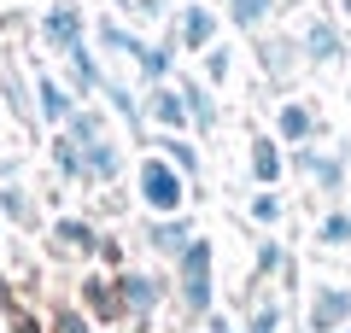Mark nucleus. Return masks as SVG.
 Segmentation results:
<instances>
[{
	"mask_svg": "<svg viewBox=\"0 0 351 333\" xmlns=\"http://www.w3.org/2000/svg\"><path fill=\"white\" fill-rule=\"evenodd\" d=\"M188 193H193V187H188V175L176 170V164L164 158V152L141 158V170H135V199L152 210V217H176Z\"/></svg>",
	"mask_w": 351,
	"mask_h": 333,
	"instance_id": "obj_1",
	"label": "nucleus"
},
{
	"mask_svg": "<svg viewBox=\"0 0 351 333\" xmlns=\"http://www.w3.org/2000/svg\"><path fill=\"white\" fill-rule=\"evenodd\" d=\"M164 41L176 53H211L223 41V12L211 0H182V6H170V36Z\"/></svg>",
	"mask_w": 351,
	"mask_h": 333,
	"instance_id": "obj_2",
	"label": "nucleus"
},
{
	"mask_svg": "<svg viewBox=\"0 0 351 333\" xmlns=\"http://www.w3.org/2000/svg\"><path fill=\"white\" fill-rule=\"evenodd\" d=\"M211 240H193L182 258H176V298H182V310L188 316H211Z\"/></svg>",
	"mask_w": 351,
	"mask_h": 333,
	"instance_id": "obj_3",
	"label": "nucleus"
},
{
	"mask_svg": "<svg viewBox=\"0 0 351 333\" xmlns=\"http://www.w3.org/2000/svg\"><path fill=\"white\" fill-rule=\"evenodd\" d=\"M339 328H351V286L316 281L304 298V333H339Z\"/></svg>",
	"mask_w": 351,
	"mask_h": 333,
	"instance_id": "obj_4",
	"label": "nucleus"
},
{
	"mask_svg": "<svg viewBox=\"0 0 351 333\" xmlns=\"http://www.w3.org/2000/svg\"><path fill=\"white\" fill-rule=\"evenodd\" d=\"M36 36H41V47H53V53L82 47V36H88V12H82V0H53L47 12H41Z\"/></svg>",
	"mask_w": 351,
	"mask_h": 333,
	"instance_id": "obj_5",
	"label": "nucleus"
},
{
	"mask_svg": "<svg viewBox=\"0 0 351 333\" xmlns=\"http://www.w3.org/2000/svg\"><path fill=\"white\" fill-rule=\"evenodd\" d=\"M299 53H304V64L328 71V64L346 59V29H339L328 12H311V18H304V29H299Z\"/></svg>",
	"mask_w": 351,
	"mask_h": 333,
	"instance_id": "obj_6",
	"label": "nucleus"
},
{
	"mask_svg": "<svg viewBox=\"0 0 351 333\" xmlns=\"http://www.w3.org/2000/svg\"><path fill=\"white\" fill-rule=\"evenodd\" d=\"M141 123H152V129H170V135L193 129V123H188V106H182V94H176V82L141 88Z\"/></svg>",
	"mask_w": 351,
	"mask_h": 333,
	"instance_id": "obj_7",
	"label": "nucleus"
},
{
	"mask_svg": "<svg viewBox=\"0 0 351 333\" xmlns=\"http://www.w3.org/2000/svg\"><path fill=\"white\" fill-rule=\"evenodd\" d=\"M193 240H199V222H193L188 210H176V217H152V222H147V246L158 251V258H170V263L182 258Z\"/></svg>",
	"mask_w": 351,
	"mask_h": 333,
	"instance_id": "obj_8",
	"label": "nucleus"
},
{
	"mask_svg": "<svg viewBox=\"0 0 351 333\" xmlns=\"http://www.w3.org/2000/svg\"><path fill=\"white\" fill-rule=\"evenodd\" d=\"M141 47H147V41H141L135 24H123L117 12H100V18H94V53H100V59H129V64H135Z\"/></svg>",
	"mask_w": 351,
	"mask_h": 333,
	"instance_id": "obj_9",
	"label": "nucleus"
},
{
	"mask_svg": "<svg viewBox=\"0 0 351 333\" xmlns=\"http://www.w3.org/2000/svg\"><path fill=\"white\" fill-rule=\"evenodd\" d=\"M176 94H182V106H188V123H193V135H217L223 111H217L211 82H205V76H176Z\"/></svg>",
	"mask_w": 351,
	"mask_h": 333,
	"instance_id": "obj_10",
	"label": "nucleus"
},
{
	"mask_svg": "<svg viewBox=\"0 0 351 333\" xmlns=\"http://www.w3.org/2000/svg\"><path fill=\"white\" fill-rule=\"evenodd\" d=\"M100 82H106V64H100V53L88 47V41L64 53V88L76 94V106H88V99L100 94Z\"/></svg>",
	"mask_w": 351,
	"mask_h": 333,
	"instance_id": "obj_11",
	"label": "nucleus"
},
{
	"mask_svg": "<svg viewBox=\"0 0 351 333\" xmlns=\"http://www.w3.org/2000/svg\"><path fill=\"white\" fill-rule=\"evenodd\" d=\"M293 170H299L311 187H322V193H339V187H346V152L299 147V152H293Z\"/></svg>",
	"mask_w": 351,
	"mask_h": 333,
	"instance_id": "obj_12",
	"label": "nucleus"
},
{
	"mask_svg": "<svg viewBox=\"0 0 351 333\" xmlns=\"http://www.w3.org/2000/svg\"><path fill=\"white\" fill-rule=\"evenodd\" d=\"M117 298H123V316H129V321H147V316H152V304L164 298V275L123 269V275H117Z\"/></svg>",
	"mask_w": 351,
	"mask_h": 333,
	"instance_id": "obj_13",
	"label": "nucleus"
},
{
	"mask_svg": "<svg viewBox=\"0 0 351 333\" xmlns=\"http://www.w3.org/2000/svg\"><path fill=\"white\" fill-rule=\"evenodd\" d=\"M258 64L276 82H287L293 71L304 64V53H299V36H281V29H269V36H258Z\"/></svg>",
	"mask_w": 351,
	"mask_h": 333,
	"instance_id": "obj_14",
	"label": "nucleus"
},
{
	"mask_svg": "<svg viewBox=\"0 0 351 333\" xmlns=\"http://www.w3.org/2000/svg\"><path fill=\"white\" fill-rule=\"evenodd\" d=\"M316 129H322V117H316V106H304V99H287V106L276 111V140H287V147H311Z\"/></svg>",
	"mask_w": 351,
	"mask_h": 333,
	"instance_id": "obj_15",
	"label": "nucleus"
},
{
	"mask_svg": "<svg viewBox=\"0 0 351 333\" xmlns=\"http://www.w3.org/2000/svg\"><path fill=\"white\" fill-rule=\"evenodd\" d=\"M71 111H76V94L59 82V76H36V117L41 123H53V129H64L71 123Z\"/></svg>",
	"mask_w": 351,
	"mask_h": 333,
	"instance_id": "obj_16",
	"label": "nucleus"
},
{
	"mask_svg": "<svg viewBox=\"0 0 351 333\" xmlns=\"http://www.w3.org/2000/svg\"><path fill=\"white\" fill-rule=\"evenodd\" d=\"M53 246H59L64 258H94V251H100V234H94L88 217H59L53 222Z\"/></svg>",
	"mask_w": 351,
	"mask_h": 333,
	"instance_id": "obj_17",
	"label": "nucleus"
},
{
	"mask_svg": "<svg viewBox=\"0 0 351 333\" xmlns=\"http://www.w3.org/2000/svg\"><path fill=\"white\" fill-rule=\"evenodd\" d=\"M117 175H123V147L112 135L82 147V182H117Z\"/></svg>",
	"mask_w": 351,
	"mask_h": 333,
	"instance_id": "obj_18",
	"label": "nucleus"
},
{
	"mask_svg": "<svg viewBox=\"0 0 351 333\" xmlns=\"http://www.w3.org/2000/svg\"><path fill=\"white\" fill-rule=\"evenodd\" d=\"M287 175V158H281V140L276 135H252V182L276 187Z\"/></svg>",
	"mask_w": 351,
	"mask_h": 333,
	"instance_id": "obj_19",
	"label": "nucleus"
},
{
	"mask_svg": "<svg viewBox=\"0 0 351 333\" xmlns=\"http://www.w3.org/2000/svg\"><path fill=\"white\" fill-rule=\"evenodd\" d=\"M223 6H228V24H234V29H246V36H263V24L276 18L281 0H223Z\"/></svg>",
	"mask_w": 351,
	"mask_h": 333,
	"instance_id": "obj_20",
	"label": "nucleus"
},
{
	"mask_svg": "<svg viewBox=\"0 0 351 333\" xmlns=\"http://www.w3.org/2000/svg\"><path fill=\"white\" fill-rule=\"evenodd\" d=\"M170 59H176V47H170V41H147V47H141V59H135L141 88H158V82H170Z\"/></svg>",
	"mask_w": 351,
	"mask_h": 333,
	"instance_id": "obj_21",
	"label": "nucleus"
},
{
	"mask_svg": "<svg viewBox=\"0 0 351 333\" xmlns=\"http://www.w3.org/2000/svg\"><path fill=\"white\" fill-rule=\"evenodd\" d=\"M64 135L76 140V147H94V140H106V111L100 106H76L71 123H64Z\"/></svg>",
	"mask_w": 351,
	"mask_h": 333,
	"instance_id": "obj_22",
	"label": "nucleus"
},
{
	"mask_svg": "<svg viewBox=\"0 0 351 333\" xmlns=\"http://www.w3.org/2000/svg\"><path fill=\"white\" fill-rule=\"evenodd\" d=\"M0 106L12 111V117H24V123H36V99H29V88H24V76H18V71L0 76Z\"/></svg>",
	"mask_w": 351,
	"mask_h": 333,
	"instance_id": "obj_23",
	"label": "nucleus"
},
{
	"mask_svg": "<svg viewBox=\"0 0 351 333\" xmlns=\"http://www.w3.org/2000/svg\"><path fill=\"white\" fill-rule=\"evenodd\" d=\"M158 152H164V158H170L182 175H188V187H199V152H193L182 135H158Z\"/></svg>",
	"mask_w": 351,
	"mask_h": 333,
	"instance_id": "obj_24",
	"label": "nucleus"
},
{
	"mask_svg": "<svg viewBox=\"0 0 351 333\" xmlns=\"http://www.w3.org/2000/svg\"><path fill=\"white\" fill-rule=\"evenodd\" d=\"M100 99H106V106L117 111V117H129V123H141V94H135L129 82H117V76H106V82H100Z\"/></svg>",
	"mask_w": 351,
	"mask_h": 333,
	"instance_id": "obj_25",
	"label": "nucleus"
},
{
	"mask_svg": "<svg viewBox=\"0 0 351 333\" xmlns=\"http://www.w3.org/2000/svg\"><path fill=\"white\" fill-rule=\"evenodd\" d=\"M281 328H287V310H281V298L263 293L252 304V316H246V333H281Z\"/></svg>",
	"mask_w": 351,
	"mask_h": 333,
	"instance_id": "obj_26",
	"label": "nucleus"
},
{
	"mask_svg": "<svg viewBox=\"0 0 351 333\" xmlns=\"http://www.w3.org/2000/svg\"><path fill=\"white\" fill-rule=\"evenodd\" d=\"M0 210H6L18 228H36V205H29V193L18 182H0Z\"/></svg>",
	"mask_w": 351,
	"mask_h": 333,
	"instance_id": "obj_27",
	"label": "nucleus"
},
{
	"mask_svg": "<svg viewBox=\"0 0 351 333\" xmlns=\"http://www.w3.org/2000/svg\"><path fill=\"white\" fill-rule=\"evenodd\" d=\"M316 246H334V251L351 246V210H328V217L316 222Z\"/></svg>",
	"mask_w": 351,
	"mask_h": 333,
	"instance_id": "obj_28",
	"label": "nucleus"
},
{
	"mask_svg": "<svg viewBox=\"0 0 351 333\" xmlns=\"http://www.w3.org/2000/svg\"><path fill=\"white\" fill-rule=\"evenodd\" d=\"M53 164H59V175H64V182H82V147H76L71 135H59V140H53Z\"/></svg>",
	"mask_w": 351,
	"mask_h": 333,
	"instance_id": "obj_29",
	"label": "nucleus"
},
{
	"mask_svg": "<svg viewBox=\"0 0 351 333\" xmlns=\"http://www.w3.org/2000/svg\"><path fill=\"white\" fill-rule=\"evenodd\" d=\"M281 199H276V187H258V193H252V222H258V228H276L281 222Z\"/></svg>",
	"mask_w": 351,
	"mask_h": 333,
	"instance_id": "obj_30",
	"label": "nucleus"
},
{
	"mask_svg": "<svg viewBox=\"0 0 351 333\" xmlns=\"http://www.w3.org/2000/svg\"><path fill=\"white\" fill-rule=\"evenodd\" d=\"M199 59H205V82L223 88V82H228V71H234V53H228V41H223V47H211V53H199Z\"/></svg>",
	"mask_w": 351,
	"mask_h": 333,
	"instance_id": "obj_31",
	"label": "nucleus"
},
{
	"mask_svg": "<svg viewBox=\"0 0 351 333\" xmlns=\"http://www.w3.org/2000/svg\"><path fill=\"white\" fill-rule=\"evenodd\" d=\"M117 6H123L129 12V24H158V18H170V0H117Z\"/></svg>",
	"mask_w": 351,
	"mask_h": 333,
	"instance_id": "obj_32",
	"label": "nucleus"
},
{
	"mask_svg": "<svg viewBox=\"0 0 351 333\" xmlns=\"http://www.w3.org/2000/svg\"><path fill=\"white\" fill-rule=\"evenodd\" d=\"M258 269H263V275H276V269H281V246H276V240L258 251Z\"/></svg>",
	"mask_w": 351,
	"mask_h": 333,
	"instance_id": "obj_33",
	"label": "nucleus"
},
{
	"mask_svg": "<svg viewBox=\"0 0 351 333\" xmlns=\"http://www.w3.org/2000/svg\"><path fill=\"white\" fill-rule=\"evenodd\" d=\"M339 18H346V24H351V0H339Z\"/></svg>",
	"mask_w": 351,
	"mask_h": 333,
	"instance_id": "obj_34",
	"label": "nucleus"
},
{
	"mask_svg": "<svg viewBox=\"0 0 351 333\" xmlns=\"http://www.w3.org/2000/svg\"><path fill=\"white\" fill-rule=\"evenodd\" d=\"M281 6H299V0H281Z\"/></svg>",
	"mask_w": 351,
	"mask_h": 333,
	"instance_id": "obj_35",
	"label": "nucleus"
},
{
	"mask_svg": "<svg viewBox=\"0 0 351 333\" xmlns=\"http://www.w3.org/2000/svg\"><path fill=\"white\" fill-rule=\"evenodd\" d=\"M339 333H351V328H339Z\"/></svg>",
	"mask_w": 351,
	"mask_h": 333,
	"instance_id": "obj_36",
	"label": "nucleus"
}]
</instances>
